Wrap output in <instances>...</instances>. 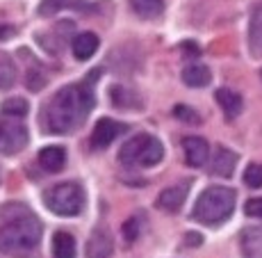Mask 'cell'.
Segmentation results:
<instances>
[{"mask_svg": "<svg viewBox=\"0 0 262 258\" xmlns=\"http://www.w3.org/2000/svg\"><path fill=\"white\" fill-rule=\"evenodd\" d=\"M96 80H98V71H92L89 78H84L82 83L67 85L57 94H53L50 101H46V105L41 110L43 133L67 135L84 124V119L89 117V112H92L96 103L94 96Z\"/></svg>", "mask_w": 262, "mask_h": 258, "instance_id": "1", "label": "cell"}, {"mask_svg": "<svg viewBox=\"0 0 262 258\" xmlns=\"http://www.w3.org/2000/svg\"><path fill=\"white\" fill-rule=\"evenodd\" d=\"M41 242V222L23 206H12V215L0 224V251L28 258Z\"/></svg>", "mask_w": 262, "mask_h": 258, "instance_id": "2", "label": "cell"}, {"mask_svg": "<svg viewBox=\"0 0 262 258\" xmlns=\"http://www.w3.org/2000/svg\"><path fill=\"white\" fill-rule=\"evenodd\" d=\"M235 201H237L235 190L224 188V185H212L201 192V196L194 204V210H191V217L205 226H219L233 215Z\"/></svg>", "mask_w": 262, "mask_h": 258, "instance_id": "3", "label": "cell"}, {"mask_svg": "<svg viewBox=\"0 0 262 258\" xmlns=\"http://www.w3.org/2000/svg\"><path fill=\"white\" fill-rule=\"evenodd\" d=\"M164 158V146L155 135H135L121 146L119 160L125 167H153Z\"/></svg>", "mask_w": 262, "mask_h": 258, "instance_id": "4", "label": "cell"}, {"mask_svg": "<svg viewBox=\"0 0 262 258\" xmlns=\"http://www.w3.org/2000/svg\"><path fill=\"white\" fill-rule=\"evenodd\" d=\"M43 204L59 217H75L84 208V190L78 183H57L43 190Z\"/></svg>", "mask_w": 262, "mask_h": 258, "instance_id": "5", "label": "cell"}, {"mask_svg": "<svg viewBox=\"0 0 262 258\" xmlns=\"http://www.w3.org/2000/svg\"><path fill=\"white\" fill-rule=\"evenodd\" d=\"M28 128L14 117L0 119V153L3 155H16L28 146Z\"/></svg>", "mask_w": 262, "mask_h": 258, "instance_id": "6", "label": "cell"}, {"mask_svg": "<svg viewBox=\"0 0 262 258\" xmlns=\"http://www.w3.org/2000/svg\"><path fill=\"white\" fill-rule=\"evenodd\" d=\"M123 130H125V126H123V124H119V121L105 117V119H100L98 124L94 126V130H92V140H89V144H92V149H96V151L107 149V146L112 144V142L117 140L119 135L123 133Z\"/></svg>", "mask_w": 262, "mask_h": 258, "instance_id": "7", "label": "cell"}, {"mask_svg": "<svg viewBox=\"0 0 262 258\" xmlns=\"http://www.w3.org/2000/svg\"><path fill=\"white\" fill-rule=\"evenodd\" d=\"M187 194H189V181H185V183H176V185H171V188L160 192L155 206L164 212H178L180 208H183Z\"/></svg>", "mask_w": 262, "mask_h": 258, "instance_id": "8", "label": "cell"}, {"mask_svg": "<svg viewBox=\"0 0 262 258\" xmlns=\"http://www.w3.org/2000/svg\"><path fill=\"white\" fill-rule=\"evenodd\" d=\"M114 240L107 229H94L92 235L84 247V256L87 258H112Z\"/></svg>", "mask_w": 262, "mask_h": 258, "instance_id": "9", "label": "cell"}, {"mask_svg": "<svg viewBox=\"0 0 262 258\" xmlns=\"http://www.w3.org/2000/svg\"><path fill=\"white\" fill-rule=\"evenodd\" d=\"M235 165H237V153L230 151L228 146H216L212 160H210V174L219 176V178H230Z\"/></svg>", "mask_w": 262, "mask_h": 258, "instance_id": "10", "label": "cell"}, {"mask_svg": "<svg viewBox=\"0 0 262 258\" xmlns=\"http://www.w3.org/2000/svg\"><path fill=\"white\" fill-rule=\"evenodd\" d=\"M183 151H185V160H187L189 167H203L210 158V146L203 137H196V135H189V137L183 140Z\"/></svg>", "mask_w": 262, "mask_h": 258, "instance_id": "11", "label": "cell"}, {"mask_svg": "<svg viewBox=\"0 0 262 258\" xmlns=\"http://www.w3.org/2000/svg\"><path fill=\"white\" fill-rule=\"evenodd\" d=\"M242 258H262V226H246L239 233Z\"/></svg>", "mask_w": 262, "mask_h": 258, "instance_id": "12", "label": "cell"}, {"mask_svg": "<svg viewBox=\"0 0 262 258\" xmlns=\"http://www.w3.org/2000/svg\"><path fill=\"white\" fill-rule=\"evenodd\" d=\"M214 98H216V103H219V108L224 110L226 119L239 117L242 108H244V101H242V96L237 92H233V89H216Z\"/></svg>", "mask_w": 262, "mask_h": 258, "instance_id": "13", "label": "cell"}, {"mask_svg": "<svg viewBox=\"0 0 262 258\" xmlns=\"http://www.w3.org/2000/svg\"><path fill=\"white\" fill-rule=\"evenodd\" d=\"M64 163H67V151L62 146H46L39 153V165L43 167V171H50V174L62 171Z\"/></svg>", "mask_w": 262, "mask_h": 258, "instance_id": "14", "label": "cell"}, {"mask_svg": "<svg viewBox=\"0 0 262 258\" xmlns=\"http://www.w3.org/2000/svg\"><path fill=\"white\" fill-rule=\"evenodd\" d=\"M92 5L87 0H41L39 5V14L41 16H50V14H57L64 12V9H75V12H84L89 9Z\"/></svg>", "mask_w": 262, "mask_h": 258, "instance_id": "15", "label": "cell"}, {"mask_svg": "<svg viewBox=\"0 0 262 258\" xmlns=\"http://www.w3.org/2000/svg\"><path fill=\"white\" fill-rule=\"evenodd\" d=\"M98 37L94 32H82L71 42V50L75 55V59H89L92 55L98 50Z\"/></svg>", "mask_w": 262, "mask_h": 258, "instance_id": "16", "label": "cell"}, {"mask_svg": "<svg viewBox=\"0 0 262 258\" xmlns=\"http://www.w3.org/2000/svg\"><path fill=\"white\" fill-rule=\"evenodd\" d=\"M110 98L117 108H123V110H137L142 108V98L133 92V89L123 87V85H114L110 87Z\"/></svg>", "mask_w": 262, "mask_h": 258, "instance_id": "17", "label": "cell"}, {"mask_svg": "<svg viewBox=\"0 0 262 258\" xmlns=\"http://www.w3.org/2000/svg\"><path fill=\"white\" fill-rule=\"evenodd\" d=\"M75 237L67 231H57L53 235V256L55 258H75Z\"/></svg>", "mask_w": 262, "mask_h": 258, "instance_id": "18", "label": "cell"}, {"mask_svg": "<svg viewBox=\"0 0 262 258\" xmlns=\"http://www.w3.org/2000/svg\"><path fill=\"white\" fill-rule=\"evenodd\" d=\"M210 80H212V73L203 64H189L183 69V83L189 87H205L210 85Z\"/></svg>", "mask_w": 262, "mask_h": 258, "instance_id": "19", "label": "cell"}, {"mask_svg": "<svg viewBox=\"0 0 262 258\" xmlns=\"http://www.w3.org/2000/svg\"><path fill=\"white\" fill-rule=\"evenodd\" d=\"M130 7L142 18H158L164 12L162 0H130Z\"/></svg>", "mask_w": 262, "mask_h": 258, "instance_id": "20", "label": "cell"}, {"mask_svg": "<svg viewBox=\"0 0 262 258\" xmlns=\"http://www.w3.org/2000/svg\"><path fill=\"white\" fill-rule=\"evenodd\" d=\"M249 42L251 50L262 55V5L251 14V25H249Z\"/></svg>", "mask_w": 262, "mask_h": 258, "instance_id": "21", "label": "cell"}, {"mask_svg": "<svg viewBox=\"0 0 262 258\" xmlns=\"http://www.w3.org/2000/svg\"><path fill=\"white\" fill-rule=\"evenodd\" d=\"M16 80V67H14V59L7 53L0 50V89H9Z\"/></svg>", "mask_w": 262, "mask_h": 258, "instance_id": "22", "label": "cell"}, {"mask_svg": "<svg viewBox=\"0 0 262 258\" xmlns=\"http://www.w3.org/2000/svg\"><path fill=\"white\" fill-rule=\"evenodd\" d=\"M25 85H28V89H32V92H39V89L46 85V71L41 69V64H39L37 59L28 62V80H25Z\"/></svg>", "mask_w": 262, "mask_h": 258, "instance_id": "23", "label": "cell"}, {"mask_svg": "<svg viewBox=\"0 0 262 258\" xmlns=\"http://www.w3.org/2000/svg\"><path fill=\"white\" fill-rule=\"evenodd\" d=\"M28 112H30L28 101H23V98H7V101L3 103V114H5V117L21 119V117H25Z\"/></svg>", "mask_w": 262, "mask_h": 258, "instance_id": "24", "label": "cell"}, {"mask_svg": "<svg viewBox=\"0 0 262 258\" xmlns=\"http://www.w3.org/2000/svg\"><path fill=\"white\" fill-rule=\"evenodd\" d=\"M244 185L246 188H262V165L251 163L244 171Z\"/></svg>", "mask_w": 262, "mask_h": 258, "instance_id": "25", "label": "cell"}, {"mask_svg": "<svg viewBox=\"0 0 262 258\" xmlns=\"http://www.w3.org/2000/svg\"><path fill=\"white\" fill-rule=\"evenodd\" d=\"M142 217L139 215H133L128 222H123V237L128 242H135L139 237V233H142Z\"/></svg>", "mask_w": 262, "mask_h": 258, "instance_id": "26", "label": "cell"}, {"mask_svg": "<svg viewBox=\"0 0 262 258\" xmlns=\"http://www.w3.org/2000/svg\"><path fill=\"white\" fill-rule=\"evenodd\" d=\"M173 114H176V119L185 121V124H199V121H201L199 112H196L194 108H189V105H176Z\"/></svg>", "mask_w": 262, "mask_h": 258, "instance_id": "27", "label": "cell"}, {"mask_svg": "<svg viewBox=\"0 0 262 258\" xmlns=\"http://www.w3.org/2000/svg\"><path fill=\"white\" fill-rule=\"evenodd\" d=\"M244 212L249 217H255V220H262V196L258 199H249L244 204Z\"/></svg>", "mask_w": 262, "mask_h": 258, "instance_id": "28", "label": "cell"}, {"mask_svg": "<svg viewBox=\"0 0 262 258\" xmlns=\"http://www.w3.org/2000/svg\"><path fill=\"white\" fill-rule=\"evenodd\" d=\"M201 240H203V237H201L199 233H187V245L189 247H199Z\"/></svg>", "mask_w": 262, "mask_h": 258, "instance_id": "29", "label": "cell"}, {"mask_svg": "<svg viewBox=\"0 0 262 258\" xmlns=\"http://www.w3.org/2000/svg\"><path fill=\"white\" fill-rule=\"evenodd\" d=\"M9 32H12L9 28H3V25H0V39H7V37H9Z\"/></svg>", "mask_w": 262, "mask_h": 258, "instance_id": "30", "label": "cell"}, {"mask_svg": "<svg viewBox=\"0 0 262 258\" xmlns=\"http://www.w3.org/2000/svg\"><path fill=\"white\" fill-rule=\"evenodd\" d=\"M260 75H262V71H260Z\"/></svg>", "mask_w": 262, "mask_h": 258, "instance_id": "31", "label": "cell"}]
</instances>
